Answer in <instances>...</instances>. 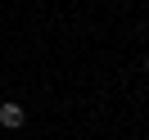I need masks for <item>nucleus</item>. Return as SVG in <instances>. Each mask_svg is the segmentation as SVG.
Masks as SVG:
<instances>
[{"mask_svg":"<svg viewBox=\"0 0 149 140\" xmlns=\"http://www.w3.org/2000/svg\"><path fill=\"white\" fill-rule=\"evenodd\" d=\"M23 122H27V113H23V104H0V127H9V131H18Z\"/></svg>","mask_w":149,"mask_h":140,"instance_id":"1","label":"nucleus"},{"mask_svg":"<svg viewBox=\"0 0 149 140\" xmlns=\"http://www.w3.org/2000/svg\"><path fill=\"white\" fill-rule=\"evenodd\" d=\"M145 72H149V59H145Z\"/></svg>","mask_w":149,"mask_h":140,"instance_id":"2","label":"nucleus"}]
</instances>
